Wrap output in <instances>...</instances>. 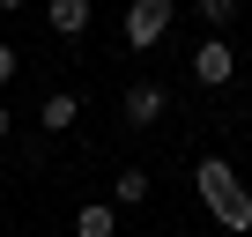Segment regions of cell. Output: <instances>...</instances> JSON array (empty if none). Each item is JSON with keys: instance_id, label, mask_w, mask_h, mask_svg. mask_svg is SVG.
<instances>
[{"instance_id": "obj_1", "label": "cell", "mask_w": 252, "mask_h": 237, "mask_svg": "<svg viewBox=\"0 0 252 237\" xmlns=\"http://www.w3.org/2000/svg\"><path fill=\"white\" fill-rule=\"evenodd\" d=\"M193 185H200V200H208V215H215L222 230L252 237V193H245V178H237L222 156H200V163H193Z\"/></svg>"}, {"instance_id": "obj_2", "label": "cell", "mask_w": 252, "mask_h": 237, "mask_svg": "<svg viewBox=\"0 0 252 237\" xmlns=\"http://www.w3.org/2000/svg\"><path fill=\"white\" fill-rule=\"evenodd\" d=\"M171 15H178V0H126V45H134V52L163 45Z\"/></svg>"}, {"instance_id": "obj_3", "label": "cell", "mask_w": 252, "mask_h": 237, "mask_svg": "<svg viewBox=\"0 0 252 237\" xmlns=\"http://www.w3.org/2000/svg\"><path fill=\"white\" fill-rule=\"evenodd\" d=\"M193 82L200 89H230L237 82V45L230 37H200L193 45Z\"/></svg>"}, {"instance_id": "obj_4", "label": "cell", "mask_w": 252, "mask_h": 237, "mask_svg": "<svg viewBox=\"0 0 252 237\" xmlns=\"http://www.w3.org/2000/svg\"><path fill=\"white\" fill-rule=\"evenodd\" d=\"M119 111H126V126H156V118L171 111V89L163 82H134V89L119 96Z\"/></svg>"}, {"instance_id": "obj_5", "label": "cell", "mask_w": 252, "mask_h": 237, "mask_svg": "<svg viewBox=\"0 0 252 237\" xmlns=\"http://www.w3.org/2000/svg\"><path fill=\"white\" fill-rule=\"evenodd\" d=\"M74 118H82V96H74V89H52V96L37 104V126H45V134H74Z\"/></svg>"}, {"instance_id": "obj_6", "label": "cell", "mask_w": 252, "mask_h": 237, "mask_svg": "<svg viewBox=\"0 0 252 237\" xmlns=\"http://www.w3.org/2000/svg\"><path fill=\"white\" fill-rule=\"evenodd\" d=\"M45 23H52V37L74 45V37L89 30V0H45Z\"/></svg>"}, {"instance_id": "obj_7", "label": "cell", "mask_w": 252, "mask_h": 237, "mask_svg": "<svg viewBox=\"0 0 252 237\" xmlns=\"http://www.w3.org/2000/svg\"><path fill=\"white\" fill-rule=\"evenodd\" d=\"M74 237H119V207H111V200L74 207Z\"/></svg>"}, {"instance_id": "obj_8", "label": "cell", "mask_w": 252, "mask_h": 237, "mask_svg": "<svg viewBox=\"0 0 252 237\" xmlns=\"http://www.w3.org/2000/svg\"><path fill=\"white\" fill-rule=\"evenodd\" d=\"M149 200V171H134V163H126L119 178H111V207H141Z\"/></svg>"}, {"instance_id": "obj_9", "label": "cell", "mask_w": 252, "mask_h": 237, "mask_svg": "<svg viewBox=\"0 0 252 237\" xmlns=\"http://www.w3.org/2000/svg\"><path fill=\"white\" fill-rule=\"evenodd\" d=\"M193 8H200L208 37H230V23H237V8H245V0H193Z\"/></svg>"}, {"instance_id": "obj_10", "label": "cell", "mask_w": 252, "mask_h": 237, "mask_svg": "<svg viewBox=\"0 0 252 237\" xmlns=\"http://www.w3.org/2000/svg\"><path fill=\"white\" fill-rule=\"evenodd\" d=\"M15 74H23V52H15V45H0V89H8Z\"/></svg>"}, {"instance_id": "obj_11", "label": "cell", "mask_w": 252, "mask_h": 237, "mask_svg": "<svg viewBox=\"0 0 252 237\" xmlns=\"http://www.w3.org/2000/svg\"><path fill=\"white\" fill-rule=\"evenodd\" d=\"M8 134H15V118H8V96H0V141H8Z\"/></svg>"}, {"instance_id": "obj_12", "label": "cell", "mask_w": 252, "mask_h": 237, "mask_svg": "<svg viewBox=\"0 0 252 237\" xmlns=\"http://www.w3.org/2000/svg\"><path fill=\"white\" fill-rule=\"evenodd\" d=\"M15 8H23V0H0V15H15Z\"/></svg>"}]
</instances>
